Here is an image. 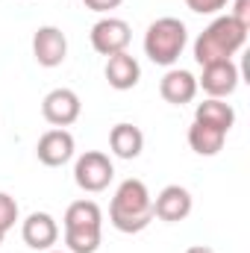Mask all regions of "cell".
Returning <instances> with one entry per match:
<instances>
[{
    "label": "cell",
    "mask_w": 250,
    "mask_h": 253,
    "mask_svg": "<svg viewBox=\"0 0 250 253\" xmlns=\"http://www.w3.org/2000/svg\"><path fill=\"white\" fill-rule=\"evenodd\" d=\"M109 221H112V227L118 233H126V236L141 233V230L150 227V221H153V197H150V191L141 180L129 177L118 186L112 203H109Z\"/></svg>",
    "instance_id": "6da1fadb"
},
{
    "label": "cell",
    "mask_w": 250,
    "mask_h": 253,
    "mask_svg": "<svg viewBox=\"0 0 250 253\" xmlns=\"http://www.w3.org/2000/svg\"><path fill=\"white\" fill-rule=\"evenodd\" d=\"M248 42V30L233 21L230 15L215 18L194 42V59L197 65H212V62H227L233 59V53H239Z\"/></svg>",
    "instance_id": "7a4b0ae2"
},
{
    "label": "cell",
    "mask_w": 250,
    "mask_h": 253,
    "mask_svg": "<svg viewBox=\"0 0 250 253\" xmlns=\"http://www.w3.org/2000/svg\"><path fill=\"white\" fill-rule=\"evenodd\" d=\"M188 42V30L180 18H156L147 33H144V53L153 65H162V68H171V65L180 59L183 47Z\"/></svg>",
    "instance_id": "3957f363"
},
{
    "label": "cell",
    "mask_w": 250,
    "mask_h": 253,
    "mask_svg": "<svg viewBox=\"0 0 250 253\" xmlns=\"http://www.w3.org/2000/svg\"><path fill=\"white\" fill-rule=\"evenodd\" d=\"M112 177H115V165L100 150H85L74 165V183L83 191H91V194L109 189Z\"/></svg>",
    "instance_id": "277c9868"
},
{
    "label": "cell",
    "mask_w": 250,
    "mask_h": 253,
    "mask_svg": "<svg viewBox=\"0 0 250 253\" xmlns=\"http://www.w3.org/2000/svg\"><path fill=\"white\" fill-rule=\"evenodd\" d=\"M132 33H129V24L121 18H100L94 27H91V47L100 53V56H115V53H124L126 44H129Z\"/></svg>",
    "instance_id": "5b68a950"
},
{
    "label": "cell",
    "mask_w": 250,
    "mask_h": 253,
    "mask_svg": "<svg viewBox=\"0 0 250 253\" xmlns=\"http://www.w3.org/2000/svg\"><path fill=\"white\" fill-rule=\"evenodd\" d=\"M83 112V103H80V94L71 91V88H53L44 94L42 100V115L44 121L53 126H71Z\"/></svg>",
    "instance_id": "8992f818"
},
{
    "label": "cell",
    "mask_w": 250,
    "mask_h": 253,
    "mask_svg": "<svg viewBox=\"0 0 250 253\" xmlns=\"http://www.w3.org/2000/svg\"><path fill=\"white\" fill-rule=\"evenodd\" d=\"M33 56L42 68H59L68 56V39L59 27H39L33 36Z\"/></svg>",
    "instance_id": "52a82bcc"
},
{
    "label": "cell",
    "mask_w": 250,
    "mask_h": 253,
    "mask_svg": "<svg viewBox=\"0 0 250 253\" xmlns=\"http://www.w3.org/2000/svg\"><path fill=\"white\" fill-rule=\"evenodd\" d=\"M74 135L65 129V126H56V129H47L42 138H39V144H36V156H39V162L42 165H47V168H59L65 162H71L74 159Z\"/></svg>",
    "instance_id": "ba28073f"
},
{
    "label": "cell",
    "mask_w": 250,
    "mask_h": 253,
    "mask_svg": "<svg viewBox=\"0 0 250 253\" xmlns=\"http://www.w3.org/2000/svg\"><path fill=\"white\" fill-rule=\"evenodd\" d=\"M197 88H203L209 97H230L239 88V68L233 65V59L227 62H212L203 65V74L197 80Z\"/></svg>",
    "instance_id": "9c48e42d"
},
{
    "label": "cell",
    "mask_w": 250,
    "mask_h": 253,
    "mask_svg": "<svg viewBox=\"0 0 250 253\" xmlns=\"http://www.w3.org/2000/svg\"><path fill=\"white\" fill-rule=\"evenodd\" d=\"M191 215V194L183 186H165L153 200V218L165 221V224H177L186 221Z\"/></svg>",
    "instance_id": "30bf717a"
},
{
    "label": "cell",
    "mask_w": 250,
    "mask_h": 253,
    "mask_svg": "<svg viewBox=\"0 0 250 253\" xmlns=\"http://www.w3.org/2000/svg\"><path fill=\"white\" fill-rule=\"evenodd\" d=\"M21 236L27 242V248L33 251H50L59 239V227H56V218L47 215V212H33L27 215L24 227H21Z\"/></svg>",
    "instance_id": "8fae6325"
},
{
    "label": "cell",
    "mask_w": 250,
    "mask_h": 253,
    "mask_svg": "<svg viewBox=\"0 0 250 253\" xmlns=\"http://www.w3.org/2000/svg\"><path fill=\"white\" fill-rule=\"evenodd\" d=\"M159 94L165 103H174V106L191 103L197 94V77L186 68H171L159 83Z\"/></svg>",
    "instance_id": "7c38bea8"
},
{
    "label": "cell",
    "mask_w": 250,
    "mask_h": 253,
    "mask_svg": "<svg viewBox=\"0 0 250 253\" xmlns=\"http://www.w3.org/2000/svg\"><path fill=\"white\" fill-rule=\"evenodd\" d=\"M106 83L115 88V91H129V88H135L138 85V80H141V68L135 62V56H129V53H115V56H106Z\"/></svg>",
    "instance_id": "4fadbf2b"
},
{
    "label": "cell",
    "mask_w": 250,
    "mask_h": 253,
    "mask_svg": "<svg viewBox=\"0 0 250 253\" xmlns=\"http://www.w3.org/2000/svg\"><path fill=\"white\" fill-rule=\"evenodd\" d=\"M109 147L118 159H138L144 150V132L135 124H115L109 132Z\"/></svg>",
    "instance_id": "5bb4252c"
},
{
    "label": "cell",
    "mask_w": 250,
    "mask_h": 253,
    "mask_svg": "<svg viewBox=\"0 0 250 253\" xmlns=\"http://www.w3.org/2000/svg\"><path fill=\"white\" fill-rule=\"evenodd\" d=\"M194 121H200V124H206V126H215V129H221V132H230L233 124H236V112H233V106L224 103L221 97H206L203 103H197Z\"/></svg>",
    "instance_id": "9a60e30c"
},
{
    "label": "cell",
    "mask_w": 250,
    "mask_h": 253,
    "mask_svg": "<svg viewBox=\"0 0 250 253\" xmlns=\"http://www.w3.org/2000/svg\"><path fill=\"white\" fill-rule=\"evenodd\" d=\"M103 212L94 200H74L65 209V230H100Z\"/></svg>",
    "instance_id": "2e32d148"
},
{
    "label": "cell",
    "mask_w": 250,
    "mask_h": 253,
    "mask_svg": "<svg viewBox=\"0 0 250 253\" xmlns=\"http://www.w3.org/2000/svg\"><path fill=\"white\" fill-rule=\"evenodd\" d=\"M224 141H227V132H221L215 126H206V124H200V121H194V124L188 126V147L197 156H215L224 147Z\"/></svg>",
    "instance_id": "e0dca14e"
},
{
    "label": "cell",
    "mask_w": 250,
    "mask_h": 253,
    "mask_svg": "<svg viewBox=\"0 0 250 253\" xmlns=\"http://www.w3.org/2000/svg\"><path fill=\"white\" fill-rule=\"evenodd\" d=\"M100 230H65V245L71 253H94L100 248Z\"/></svg>",
    "instance_id": "ac0fdd59"
},
{
    "label": "cell",
    "mask_w": 250,
    "mask_h": 253,
    "mask_svg": "<svg viewBox=\"0 0 250 253\" xmlns=\"http://www.w3.org/2000/svg\"><path fill=\"white\" fill-rule=\"evenodd\" d=\"M18 200L12 197V194H6V191H0V230L3 233H9L12 227H15V221H18Z\"/></svg>",
    "instance_id": "d6986e66"
},
{
    "label": "cell",
    "mask_w": 250,
    "mask_h": 253,
    "mask_svg": "<svg viewBox=\"0 0 250 253\" xmlns=\"http://www.w3.org/2000/svg\"><path fill=\"white\" fill-rule=\"evenodd\" d=\"M186 6L197 15H215L227 6V0H186Z\"/></svg>",
    "instance_id": "ffe728a7"
},
{
    "label": "cell",
    "mask_w": 250,
    "mask_h": 253,
    "mask_svg": "<svg viewBox=\"0 0 250 253\" xmlns=\"http://www.w3.org/2000/svg\"><path fill=\"white\" fill-rule=\"evenodd\" d=\"M230 18H233V21H239L245 30H250V0H236V6H233Z\"/></svg>",
    "instance_id": "44dd1931"
},
{
    "label": "cell",
    "mask_w": 250,
    "mask_h": 253,
    "mask_svg": "<svg viewBox=\"0 0 250 253\" xmlns=\"http://www.w3.org/2000/svg\"><path fill=\"white\" fill-rule=\"evenodd\" d=\"M85 3V9H91V12H112V9H118L124 0H83Z\"/></svg>",
    "instance_id": "7402d4cb"
},
{
    "label": "cell",
    "mask_w": 250,
    "mask_h": 253,
    "mask_svg": "<svg viewBox=\"0 0 250 253\" xmlns=\"http://www.w3.org/2000/svg\"><path fill=\"white\" fill-rule=\"evenodd\" d=\"M186 253H212L209 248H203V245H197V248H188Z\"/></svg>",
    "instance_id": "603a6c76"
},
{
    "label": "cell",
    "mask_w": 250,
    "mask_h": 253,
    "mask_svg": "<svg viewBox=\"0 0 250 253\" xmlns=\"http://www.w3.org/2000/svg\"><path fill=\"white\" fill-rule=\"evenodd\" d=\"M3 236H6V233H3V230H0V245H3Z\"/></svg>",
    "instance_id": "cb8c5ba5"
},
{
    "label": "cell",
    "mask_w": 250,
    "mask_h": 253,
    "mask_svg": "<svg viewBox=\"0 0 250 253\" xmlns=\"http://www.w3.org/2000/svg\"><path fill=\"white\" fill-rule=\"evenodd\" d=\"M44 253H62V251H44Z\"/></svg>",
    "instance_id": "d4e9b609"
}]
</instances>
